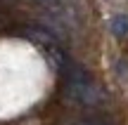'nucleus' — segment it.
<instances>
[{"label":"nucleus","mask_w":128,"mask_h":125,"mask_svg":"<svg viewBox=\"0 0 128 125\" xmlns=\"http://www.w3.org/2000/svg\"><path fill=\"white\" fill-rule=\"evenodd\" d=\"M109 28H112V33L119 36V38L128 36V17L126 14H114V19L109 21Z\"/></svg>","instance_id":"obj_1"}]
</instances>
